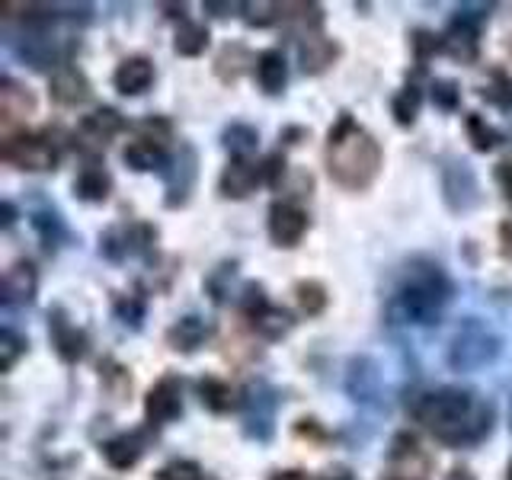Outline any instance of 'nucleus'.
Here are the masks:
<instances>
[{"instance_id":"f257e3e1","label":"nucleus","mask_w":512,"mask_h":480,"mask_svg":"<svg viewBox=\"0 0 512 480\" xmlns=\"http://www.w3.org/2000/svg\"><path fill=\"white\" fill-rule=\"evenodd\" d=\"M407 410L445 448H471L487 442L496 423V407L490 400L461 388L420 391L407 400Z\"/></svg>"},{"instance_id":"f03ea898","label":"nucleus","mask_w":512,"mask_h":480,"mask_svg":"<svg viewBox=\"0 0 512 480\" xmlns=\"http://www.w3.org/2000/svg\"><path fill=\"white\" fill-rule=\"evenodd\" d=\"M324 160H327L330 180L336 186H343L349 192H365L378 180L384 151L372 132H365L349 112H340V119H336L327 132Z\"/></svg>"},{"instance_id":"7ed1b4c3","label":"nucleus","mask_w":512,"mask_h":480,"mask_svg":"<svg viewBox=\"0 0 512 480\" xmlns=\"http://www.w3.org/2000/svg\"><path fill=\"white\" fill-rule=\"evenodd\" d=\"M455 285L448 279V272L436 263L426 260V256H416L404 266V276H400L391 308L397 317H404L407 324L416 327H432L442 320L445 304L452 301Z\"/></svg>"},{"instance_id":"20e7f679","label":"nucleus","mask_w":512,"mask_h":480,"mask_svg":"<svg viewBox=\"0 0 512 480\" xmlns=\"http://www.w3.org/2000/svg\"><path fill=\"white\" fill-rule=\"evenodd\" d=\"M503 352V340L500 333H496L487 320L480 317H464L458 330L452 333V340H448V352H445V362L452 372H477V368H487L500 359Z\"/></svg>"},{"instance_id":"39448f33","label":"nucleus","mask_w":512,"mask_h":480,"mask_svg":"<svg viewBox=\"0 0 512 480\" xmlns=\"http://www.w3.org/2000/svg\"><path fill=\"white\" fill-rule=\"evenodd\" d=\"M279 407H282V394L272 388L269 381H250L244 388V397H240V429H244V436L256 445H266L276 436V416H279Z\"/></svg>"},{"instance_id":"423d86ee","label":"nucleus","mask_w":512,"mask_h":480,"mask_svg":"<svg viewBox=\"0 0 512 480\" xmlns=\"http://www.w3.org/2000/svg\"><path fill=\"white\" fill-rule=\"evenodd\" d=\"M490 20V4H461L442 32V52L461 64L480 58V29Z\"/></svg>"},{"instance_id":"0eeeda50","label":"nucleus","mask_w":512,"mask_h":480,"mask_svg":"<svg viewBox=\"0 0 512 480\" xmlns=\"http://www.w3.org/2000/svg\"><path fill=\"white\" fill-rule=\"evenodd\" d=\"M439 183H442V202L448 212L468 215L480 205L484 192H480V180L474 167L461 157H445L439 167Z\"/></svg>"},{"instance_id":"6e6552de","label":"nucleus","mask_w":512,"mask_h":480,"mask_svg":"<svg viewBox=\"0 0 512 480\" xmlns=\"http://www.w3.org/2000/svg\"><path fill=\"white\" fill-rule=\"evenodd\" d=\"M0 157H4V164L29 173H45L58 167V148L48 135H29V132L7 135Z\"/></svg>"},{"instance_id":"1a4fd4ad","label":"nucleus","mask_w":512,"mask_h":480,"mask_svg":"<svg viewBox=\"0 0 512 480\" xmlns=\"http://www.w3.org/2000/svg\"><path fill=\"white\" fill-rule=\"evenodd\" d=\"M388 480H432V455L416 432L400 429L388 445Z\"/></svg>"},{"instance_id":"9d476101","label":"nucleus","mask_w":512,"mask_h":480,"mask_svg":"<svg viewBox=\"0 0 512 480\" xmlns=\"http://www.w3.org/2000/svg\"><path fill=\"white\" fill-rule=\"evenodd\" d=\"M164 173V186H167V196H164V205L167 208H183L192 196V189H196V180H199V154L192 148L189 141H180V151L170 154L167 167L160 170Z\"/></svg>"},{"instance_id":"9b49d317","label":"nucleus","mask_w":512,"mask_h":480,"mask_svg":"<svg viewBox=\"0 0 512 480\" xmlns=\"http://www.w3.org/2000/svg\"><path fill=\"white\" fill-rule=\"evenodd\" d=\"M183 416V381L180 375L167 372L164 378L154 381V388L144 397V420L151 429L170 426Z\"/></svg>"},{"instance_id":"f8f14e48","label":"nucleus","mask_w":512,"mask_h":480,"mask_svg":"<svg viewBox=\"0 0 512 480\" xmlns=\"http://www.w3.org/2000/svg\"><path fill=\"white\" fill-rule=\"evenodd\" d=\"M122 128H125V119L119 116V112L103 106V109H96V112H90V116L80 119L77 132H74V148L93 160L96 154L106 151V144L116 138Z\"/></svg>"},{"instance_id":"ddd939ff","label":"nucleus","mask_w":512,"mask_h":480,"mask_svg":"<svg viewBox=\"0 0 512 480\" xmlns=\"http://www.w3.org/2000/svg\"><path fill=\"white\" fill-rule=\"evenodd\" d=\"M266 228H269V240L276 247H285L292 250L298 247L304 234L311 228V218L308 212L298 205V202H288V199H279L269 205V218H266Z\"/></svg>"},{"instance_id":"4468645a","label":"nucleus","mask_w":512,"mask_h":480,"mask_svg":"<svg viewBox=\"0 0 512 480\" xmlns=\"http://www.w3.org/2000/svg\"><path fill=\"white\" fill-rule=\"evenodd\" d=\"M346 394L356 400L359 407H378L381 394H384V381H381V365L372 356H352L346 365V378H343Z\"/></svg>"},{"instance_id":"2eb2a0df","label":"nucleus","mask_w":512,"mask_h":480,"mask_svg":"<svg viewBox=\"0 0 512 480\" xmlns=\"http://www.w3.org/2000/svg\"><path fill=\"white\" fill-rule=\"evenodd\" d=\"M48 336H52V346L58 352V359L68 362V365L80 362L90 349L87 333L77 324H71V317L64 314V308H52V314H48Z\"/></svg>"},{"instance_id":"dca6fc26","label":"nucleus","mask_w":512,"mask_h":480,"mask_svg":"<svg viewBox=\"0 0 512 480\" xmlns=\"http://www.w3.org/2000/svg\"><path fill=\"white\" fill-rule=\"evenodd\" d=\"M154 61L148 55H128L119 61V68L112 71V87L122 96H141L154 87Z\"/></svg>"},{"instance_id":"f3484780","label":"nucleus","mask_w":512,"mask_h":480,"mask_svg":"<svg viewBox=\"0 0 512 480\" xmlns=\"http://www.w3.org/2000/svg\"><path fill=\"white\" fill-rule=\"evenodd\" d=\"M263 183V164L253 160H231L218 176V192L224 199H247Z\"/></svg>"},{"instance_id":"a211bd4d","label":"nucleus","mask_w":512,"mask_h":480,"mask_svg":"<svg viewBox=\"0 0 512 480\" xmlns=\"http://www.w3.org/2000/svg\"><path fill=\"white\" fill-rule=\"evenodd\" d=\"M90 80L87 74L74 68V64H64V68H58L52 74V80H48V96L58 103V106H80L90 100Z\"/></svg>"},{"instance_id":"6ab92c4d","label":"nucleus","mask_w":512,"mask_h":480,"mask_svg":"<svg viewBox=\"0 0 512 480\" xmlns=\"http://www.w3.org/2000/svg\"><path fill=\"white\" fill-rule=\"evenodd\" d=\"M144 448H148V436H144L141 429H132V432H119V436H112L109 442H103V458L109 468L116 471H132L135 464L144 458Z\"/></svg>"},{"instance_id":"aec40b11","label":"nucleus","mask_w":512,"mask_h":480,"mask_svg":"<svg viewBox=\"0 0 512 480\" xmlns=\"http://www.w3.org/2000/svg\"><path fill=\"white\" fill-rule=\"evenodd\" d=\"M39 292V272L29 260H16L4 276V304L7 308H26L36 301Z\"/></svg>"},{"instance_id":"412c9836","label":"nucleus","mask_w":512,"mask_h":480,"mask_svg":"<svg viewBox=\"0 0 512 480\" xmlns=\"http://www.w3.org/2000/svg\"><path fill=\"white\" fill-rule=\"evenodd\" d=\"M215 336V324L205 320L199 314H186L167 330V346L173 352H196L199 346H205Z\"/></svg>"},{"instance_id":"4be33fe9","label":"nucleus","mask_w":512,"mask_h":480,"mask_svg":"<svg viewBox=\"0 0 512 480\" xmlns=\"http://www.w3.org/2000/svg\"><path fill=\"white\" fill-rule=\"evenodd\" d=\"M29 224H32V231L39 234L42 247L48 253H55L58 247H64L71 240V231H68V224H64L61 212H58L55 205H48V202L32 208V212H29Z\"/></svg>"},{"instance_id":"5701e85b","label":"nucleus","mask_w":512,"mask_h":480,"mask_svg":"<svg viewBox=\"0 0 512 480\" xmlns=\"http://www.w3.org/2000/svg\"><path fill=\"white\" fill-rule=\"evenodd\" d=\"M340 58V45L333 39H327L324 32L320 36H304L298 42V64L304 74H324L327 68H333V61Z\"/></svg>"},{"instance_id":"b1692460","label":"nucleus","mask_w":512,"mask_h":480,"mask_svg":"<svg viewBox=\"0 0 512 480\" xmlns=\"http://www.w3.org/2000/svg\"><path fill=\"white\" fill-rule=\"evenodd\" d=\"M74 196L90 205H100L112 196V176L100 160H87L80 167V173L74 176Z\"/></svg>"},{"instance_id":"393cba45","label":"nucleus","mask_w":512,"mask_h":480,"mask_svg":"<svg viewBox=\"0 0 512 480\" xmlns=\"http://www.w3.org/2000/svg\"><path fill=\"white\" fill-rule=\"evenodd\" d=\"M256 84L263 87V93L279 96L288 84V64L279 48H266L256 55Z\"/></svg>"},{"instance_id":"a878e982","label":"nucleus","mask_w":512,"mask_h":480,"mask_svg":"<svg viewBox=\"0 0 512 480\" xmlns=\"http://www.w3.org/2000/svg\"><path fill=\"white\" fill-rule=\"evenodd\" d=\"M122 160L128 167H132L135 173H151V170H164L167 167V148H160V144L154 141H144V138H135V141H128L125 144V151H122Z\"/></svg>"},{"instance_id":"bb28decb","label":"nucleus","mask_w":512,"mask_h":480,"mask_svg":"<svg viewBox=\"0 0 512 480\" xmlns=\"http://www.w3.org/2000/svg\"><path fill=\"white\" fill-rule=\"evenodd\" d=\"M0 112H4V122L32 116L36 112V96L29 93V87L16 84L13 77H4L0 80Z\"/></svg>"},{"instance_id":"cd10ccee","label":"nucleus","mask_w":512,"mask_h":480,"mask_svg":"<svg viewBox=\"0 0 512 480\" xmlns=\"http://www.w3.org/2000/svg\"><path fill=\"white\" fill-rule=\"evenodd\" d=\"M196 391H199V400H202V407L205 410H212V413H231L237 407V394L228 381H221L215 375H205L196 381Z\"/></svg>"},{"instance_id":"c85d7f7f","label":"nucleus","mask_w":512,"mask_h":480,"mask_svg":"<svg viewBox=\"0 0 512 480\" xmlns=\"http://www.w3.org/2000/svg\"><path fill=\"white\" fill-rule=\"evenodd\" d=\"M221 148L234 160H250V154L260 148V132L247 122H231V125H224V132H221Z\"/></svg>"},{"instance_id":"c756f323","label":"nucleus","mask_w":512,"mask_h":480,"mask_svg":"<svg viewBox=\"0 0 512 480\" xmlns=\"http://www.w3.org/2000/svg\"><path fill=\"white\" fill-rule=\"evenodd\" d=\"M247 320H250V327L263 336V340H282V336H288L295 327L292 314H288L285 308H276V304H269V308H263L260 314H253Z\"/></svg>"},{"instance_id":"7c9ffc66","label":"nucleus","mask_w":512,"mask_h":480,"mask_svg":"<svg viewBox=\"0 0 512 480\" xmlns=\"http://www.w3.org/2000/svg\"><path fill=\"white\" fill-rule=\"evenodd\" d=\"M295 301H298V311H301L304 317H320V314L327 311L330 295H327L324 282H317V279H301V282H295Z\"/></svg>"},{"instance_id":"2f4dec72","label":"nucleus","mask_w":512,"mask_h":480,"mask_svg":"<svg viewBox=\"0 0 512 480\" xmlns=\"http://www.w3.org/2000/svg\"><path fill=\"white\" fill-rule=\"evenodd\" d=\"M420 106H423V90L416 84H407L404 90H397V96L391 100V116L400 128H413L416 116H420Z\"/></svg>"},{"instance_id":"473e14b6","label":"nucleus","mask_w":512,"mask_h":480,"mask_svg":"<svg viewBox=\"0 0 512 480\" xmlns=\"http://www.w3.org/2000/svg\"><path fill=\"white\" fill-rule=\"evenodd\" d=\"M480 96L500 112H512V74L506 68H490V77L480 87Z\"/></svg>"},{"instance_id":"72a5a7b5","label":"nucleus","mask_w":512,"mask_h":480,"mask_svg":"<svg viewBox=\"0 0 512 480\" xmlns=\"http://www.w3.org/2000/svg\"><path fill=\"white\" fill-rule=\"evenodd\" d=\"M208 42H212V36H208V29L202 23H183L180 29H176V39H173V52L183 55V58H199Z\"/></svg>"},{"instance_id":"f704fd0d","label":"nucleus","mask_w":512,"mask_h":480,"mask_svg":"<svg viewBox=\"0 0 512 480\" xmlns=\"http://www.w3.org/2000/svg\"><path fill=\"white\" fill-rule=\"evenodd\" d=\"M247 64H256V61L250 58V52H247L244 45H237V42L234 45H224L221 55L215 58V74L224 80V84H234V80L244 74Z\"/></svg>"},{"instance_id":"c9c22d12","label":"nucleus","mask_w":512,"mask_h":480,"mask_svg":"<svg viewBox=\"0 0 512 480\" xmlns=\"http://www.w3.org/2000/svg\"><path fill=\"white\" fill-rule=\"evenodd\" d=\"M234 276H237V260H221V263L205 276V295L212 298L215 304H228Z\"/></svg>"},{"instance_id":"e433bc0d","label":"nucleus","mask_w":512,"mask_h":480,"mask_svg":"<svg viewBox=\"0 0 512 480\" xmlns=\"http://www.w3.org/2000/svg\"><path fill=\"white\" fill-rule=\"evenodd\" d=\"M464 128H468V141H471V148H474V151L487 154V151H493V148H500L503 135L496 132L493 125H487V119H484V116H477V112H468V116H464Z\"/></svg>"},{"instance_id":"4c0bfd02","label":"nucleus","mask_w":512,"mask_h":480,"mask_svg":"<svg viewBox=\"0 0 512 480\" xmlns=\"http://www.w3.org/2000/svg\"><path fill=\"white\" fill-rule=\"evenodd\" d=\"M112 314H116L122 327L141 330L144 314H148V301H144V295H116L112 298Z\"/></svg>"},{"instance_id":"58836bf2","label":"nucleus","mask_w":512,"mask_h":480,"mask_svg":"<svg viewBox=\"0 0 512 480\" xmlns=\"http://www.w3.org/2000/svg\"><path fill=\"white\" fill-rule=\"evenodd\" d=\"M100 253L112 263H122L132 250V228H109L100 234Z\"/></svg>"},{"instance_id":"ea45409f","label":"nucleus","mask_w":512,"mask_h":480,"mask_svg":"<svg viewBox=\"0 0 512 480\" xmlns=\"http://www.w3.org/2000/svg\"><path fill=\"white\" fill-rule=\"evenodd\" d=\"M26 349L29 343L16 330H0V372H13V365L20 362V356H26Z\"/></svg>"},{"instance_id":"a19ab883","label":"nucleus","mask_w":512,"mask_h":480,"mask_svg":"<svg viewBox=\"0 0 512 480\" xmlns=\"http://www.w3.org/2000/svg\"><path fill=\"white\" fill-rule=\"evenodd\" d=\"M410 48H413V58H416V68H426V61L442 52V36H436V32L429 29H413L410 32Z\"/></svg>"},{"instance_id":"79ce46f5","label":"nucleus","mask_w":512,"mask_h":480,"mask_svg":"<svg viewBox=\"0 0 512 480\" xmlns=\"http://www.w3.org/2000/svg\"><path fill=\"white\" fill-rule=\"evenodd\" d=\"M100 381H103V388L109 394H116V397H125L128 391H132V375H128L125 368L119 362H112V359L100 362Z\"/></svg>"},{"instance_id":"37998d69","label":"nucleus","mask_w":512,"mask_h":480,"mask_svg":"<svg viewBox=\"0 0 512 480\" xmlns=\"http://www.w3.org/2000/svg\"><path fill=\"white\" fill-rule=\"evenodd\" d=\"M135 138L154 141V144H160V148H167V144L173 141V122L160 119V116H148L135 125Z\"/></svg>"},{"instance_id":"c03bdc74","label":"nucleus","mask_w":512,"mask_h":480,"mask_svg":"<svg viewBox=\"0 0 512 480\" xmlns=\"http://www.w3.org/2000/svg\"><path fill=\"white\" fill-rule=\"evenodd\" d=\"M154 480H205V474H202V468H199L196 461L173 458L160 471H154Z\"/></svg>"},{"instance_id":"a18cd8bd","label":"nucleus","mask_w":512,"mask_h":480,"mask_svg":"<svg viewBox=\"0 0 512 480\" xmlns=\"http://www.w3.org/2000/svg\"><path fill=\"white\" fill-rule=\"evenodd\" d=\"M240 311H244V317H253L260 314L263 308H269V298H266V288L260 282H244V288H240Z\"/></svg>"},{"instance_id":"49530a36","label":"nucleus","mask_w":512,"mask_h":480,"mask_svg":"<svg viewBox=\"0 0 512 480\" xmlns=\"http://www.w3.org/2000/svg\"><path fill=\"white\" fill-rule=\"evenodd\" d=\"M432 103L442 112H455L461 106V87L455 80H432Z\"/></svg>"},{"instance_id":"de8ad7c7","label":"nucleus","mask_w":512,"mask_h":480,"mask_svg":"<svg viewBox=\"0 0 512 480\" xmlns=\"http://www.w3.org/2000/svg\"><path fill=\"white\" fill-rule=\"evenodd\" d=\"M244 20L247 26H272L282 20V4H244Z\"/></svg>"},{"instance_id":"09e8293b","label":"nucleus","mask_w":512,"mask_h":480,"mask_svg":"<svg viewBox=\"0 0 512 480\" xmlns=\"http://www.w3.org/2000/svg\"><path fill=\"white\" fill-rule=\"evenodd\" d=\"M285 170H288L285 154H282V151L269 154V157L263 160V183H266V186H272V189H279V186H282V180H285Z\"/></svg>"},{"instance_id":"8fccbe9b","label":"nucleus","mask_w":512,"mask_h":480,"mask_svg":"<svg viewBox=\"0 0 512 480\" xmlns=\"http://www.w3.org/2000/svg\"><path fill=\"white\" fill-rule=\"evenodd\" d=\"M295 436H298V439H311V442H327V439H330V436H327V429L320 426L317 420H311V416H304V420L295 423Z\"/></svg>"},{"instance_id":"3c124183","label":"nucleus","mask_w":512,"mask_h":480,"mask_svg":"<svg viewBox=\"0 0 512 480\" xmlns=\"http://www.w3.org/2000/svg\"><path fill=\"white\" fill-rule=\"evenodd\" d=\"M493 176H496V186H500V192H503V199L512 202V160H503V164H496Z\"/></svg>"},{"instance_id":"603ef678","label":"nucleus","mask_w":512,"mask_h":480,"mask_svg":"<svg viewBox=\"0 0 512 480\" xmlns=\"http://www.w3.org/2000/svg\"><path fill=\"white\" fill-rule=\"evenodd\" d=\"M205 13L218 16V20H224V16H234L237 10H244V4H218V0H205Z\"/></svg>"},{"instance_id":"864d4df0","label":"nucleus","mask_w":512,"mask_h":480,"mask_svg":"<svg viewBox=\"0 0 512 480\" xmlns=\"http://www.w3.org/2000/svg\"><path fill=\"white\" fill-rule=\"evenodd\" d=\"M500 253H503V260L512 263V218L500 224Z\"/></svg>"},{"instance_id":"5fc2aeb1","label":"nucleus","mask_w":512,"mask_h":480,"mask_svg":"<svg viewBox=\"0 0 512 480\" xmlns=\"http://www.w3.org/2000/svg\"><path fill=\"white\" fill-rule=\"evenodd\" d=\"M266 480H317V477H311L308 471H298V468H292V471H272Z\"/></svg>"},{"instance_id":"6e6d98bb","label":"nucleus","mask_w":512,"mask_h":480,"mask_svg":"<svg viewBox=\"0 0 512 480\" xmlns=\"http://www.w3.org/2000/svg\"><path fill=\"white\" fill-rule=\"evenodd\" d=\"M317 480H356V474H352L349 468H343V464H336V468L317 474Z\"/></svg>"},{"instance_id":"4d7b16f0","label":"nucleus","mask_w":512,"mask_h":480,"mask_svg":"<svg viewBox=\"0 0 512 480\" xmlns=\"http://www.w3.org/2000/svg\"><path fill=\"white\" fill-rule=\"evenodd\" d=\"M0 215H4V218H0V228H4V231H10L13 228V224H16V205L7 199L4 205H0Z\"/></svg>"},{"instance_id":"13d9d810","label":"nucleus","mask_w":512,"mask_h":480,"mask_svg":"<svg viewBox=\"0 0 512 480\" xmlns=\"http://www.w3.org/2000/svg\"><path fill=\"white\" fill-rule=\"evenodd\" d=\"M298 138H308V132H304V128H298V125L285 128V132L279 135V141H282V144H298Z\"/></svg>"},{"instance_id":"bf43d9fd","label":"nucleus","mask_w":512,"mask_h":480,"mask_svg":"<svg viewBox=\"0 0 512 480\" xmlns=\"http://www.w3.org/2000/svg\"><path fill=\"white\" fill-rule=\"evenodd\" d=\"M445 480H477L474 474H471V468H464V464H458V468H452L445 474Z\"/></svg>"},{"instance_id":"052dcab7","label":"nucleus","mask_w":512,"mask_h":480,"mask_svg":"<svg viewBox=\"0 0 512 480\" xmlns=\"http://www.w3.org/2000/svg\"><path fill=\"white\" fill-rule=\"evenodd\" d=\"M160 10H167V16H180V20H183V13H186V4H164V7H160ZM186 23V20H183Z\"/></svg>"},{"instance_id":"680f3d73","label":"nucleus","mask_w":512,"mask_h":480,"mask_svg":"<svg viewBox=\"0 0 512 480\" xmlns=\"http://www.w3.org/2000/svg\"><path fill=\"white\" fill-rule=\"evenodd\" d=\"M506 480H512V461H509V468H506Z\"/></svg>"},{"instance_id":"e2e57ef3","label":"nucleus","mask_w":512,"mask_h":480,"mask_svg":"<svg viewBox=\"0 0 512 480\" xmlns=\"http://www.w3.org/2000/svg\"><path fill=\"white\" fill-rule=\"evenodd\" d=\"M509 429H512V400H509Z\"/></svg>"},{"instance_id":"0e129e2a","label":"nucleus","mask_w":512,"mask_h":480,"mask_svg":"<svg viewBox=\"0 0 512 480\" xmlns=\"http://www.w3.org/2000/svg\"><path fill=\"white\" fill-rule=\"evenodd\" d=\"M381 480H388V477H381Z\"/></svg>"}]
</instances>
